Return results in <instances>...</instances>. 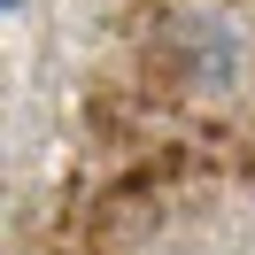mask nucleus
<instances>
[{
    "label": "nucleus",
    "mask_w": 255,
    "mask_h": 255,
    "mask_svg": "<svg viewBox=\"0 0 255 255\" xmlns=\"http://www.w3.org/2000/svg\"><path fill=\"white\" fill-rule=\"evenodd\" d=\"M8 8H16V0H0V16H8Z\"/></svg>",
    "instance_id": "f257e3e1"
}]
</instances>
